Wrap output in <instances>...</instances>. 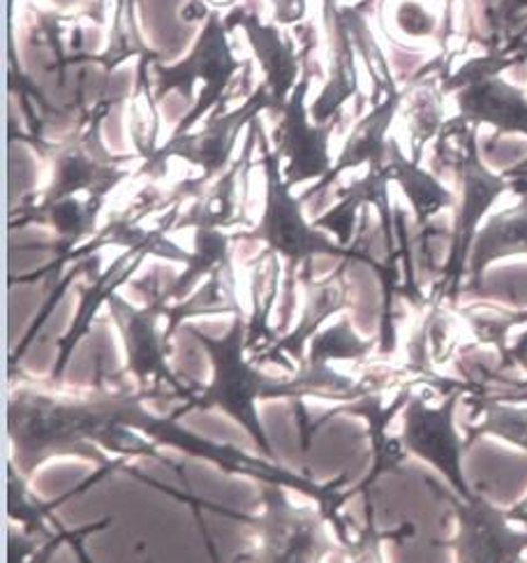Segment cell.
<instances>
[{
	"label": "cell",
	"mask_w": 527,
	"mask_h": 563,
	"mask_svg": "<svg viewBox=\"0 0 527 563\" xmlns=\"http://www.w3.org/2000/svg\"><path fill=\"white\" fill-rule=\"evenodd\" d=\"M58 5H68V3H77V0H54Z\"/></svg>",
	"instance_id": "cell-3"
},
{
	"label": "cell",
	"mask_w": 527,
	"mask_h": 563,
	"mask_svg": "<svg viewBox=\"0 0 527 563\" xmlns=\"http://www.w3.org/2000/svg\"><path fill=\"white\" fill-rule=\"evenodd\" d=\"M271 5L280 21H296L305 10V0H271Z\"/></svg>",
	"instance_id": "cell-2"
},
{
	"label": "cell",
	"mask_w": 527,
	"mask_h": 563,
	"mask_svg": "<svg viewBox=\"0 0 527 563\" xmlns=\"http://www.w3.org/2000/svg\"><path fill=\"white\" fill-rule=\"evenodd\" d=\"M326 3H336V0H326Z\"/></svg>",
	"instance_id": "cell-4"
},
{
	"label": "cell",
	"mask_w": 527,
	"mask_h": 563,
	"mask_svg": "<svg viewBox=\"0 0 527 563\" xmlns=\"http://www.w3.org/2000/svg\"><path fill=\"white\" fill-rule=\"evenodd\" d=\"M393 21L405 35H430L437 26L435 14L426 8L424 0H391Z\"/></svg>",
	"instance_id": "cell-1"
}]
</instances>
